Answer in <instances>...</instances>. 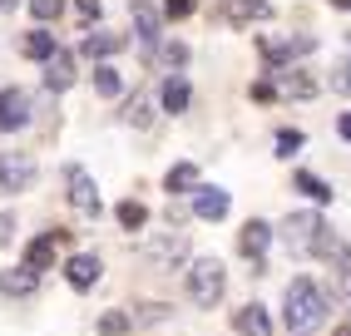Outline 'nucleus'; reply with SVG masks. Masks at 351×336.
Wrapping results in <instances>:
<instances>
[{"label":"nucleus","instance_id":"f257e3e1","mask_svg":"<svg viewBox=\"0 0 351 336\" xmlns=\"http://www.w3.org/2000/svg\"><path fill=\"white\" fill-rule=\"evenodd\" d=\"M282 322L297 336H307V331H317L326 322V292L312 277H292L287 282V292H282Z\"/></svg>","mask_w":351,"mask_h":336},{"label":"nucleus","instance_id":"f03ea898","mask_svg":"<svg viewBox=\"0 0 351 336\" xmlns=\"http://www.w3.org/2000/svg\"><path fill=\"white\" fill-rule=\"evenodd\" d=\"M282 243H287V252H297V257H307V252H317V257H326L337 248V237L322 228V213H292V218L282 223Z\"/></svg>","mask_w":351,"mask_h":336},{"label":"nucleus","instance_id":"7ed1b4c3","mask_svg":"<svg viewBox=\"0 0 351 336\" xmlns=\"http://www.w3.org/2000/svg\"><path fill=\"white\" fill-rule=\"evenodd\" d=\"M228 292V272H223V262L218 257H193L189 262V297L198 307H218Z\"/></svg>","mask_w":351,"mask_h":336},{"label":"nucleus","instance_id":"20e7f679","mask_svg":"<svg viewBox=\"0 0 351 336\" xmlns=\"http://www.w3.org/2000/svg\"><path fill=\"white\" fill-rule=\"evenodd\" d=\"M257 55H263L267 64L307 60V55H317V35H263L257 40Z\"/></svg>","mask_w":351,"mask_h":336},{"label":"nucleus","instance_id":"39448f33","mask_svg":"<svg viewBox=\"0 0 351 336\" xmlns=\"http://www.w3.org/2000/svg\"><path fill=\"white\" fill-rule=\"evenodd\" d=\"M64 183H69V208L80 213V218H99V183H95V173L89 168H80V163H69L64 168Z\"/></svg>","mask_w":351,"mask_h":336},{"label":"nucleus","instance_id":"423d86ee","mask_svg":"<svg viewBox=\"0 0 351 336\" xmlns=\"http://www.w3.org/2000/svg\"><path fill=\"white\" fill-rule=\"evenodd\" d=\"M35 178L40 168L30 154H15V149L0 154V193H25V188H35Z\"/></svg>","mask_w":351,"mask_h":336},{"label":"nucleus","instance_id":"0eeeda50","mask_svg":"<svg viewBox=\"0 0 351 336\" xmlns=\"http://www.w3.org/2000/svg\"><path fill=\"white\" fill-rule=\"evenodd\" d=\"M272 237H277V228L263 223V218H252V223L238 232V248H243V257H252V272H267L263 257H267V248H272Z\"/></svg>","mask_w":351,"mask_h":336},{"label":"nucleus","instance_id":"6e6552de","mask_svg":"<svg viewBox=\"0 0 351 336\" xmlns=\"http://www.w3.org/2000/svg\"><path fill=\"white\" fill-rule=\"evenodd\" d=\"M40 64H45V89H50V94H64L69 84L80 80V75H75V55H69V50H60V45H55V50L45 55Z\"/></svg>","mask_w":351,"mask_h":336},{"label":"nucleus","instance_id":"1a4fd4ad","mask_svg":"<svg viewBox=\"0 0 351 336\" xmlns=\"http://www.w3.org/2000/svg\"><path fill=\"white\" fill-rule=\"evenodd\" d=\"M267 75L277 84V94H292V99H312L317 94V80L307 69H292V64H267Z\"/></svg>","mask_w":351,"mask_h":336},{"label":"nucleus","instance_id":"9d476101","mask_svg":"<svg viewBox=\"0 0 351 336\" xmlns=\"http://www.w3.org/2000/svg\"><path fill=\"white\" fill-rule=\"evenodd\" d=\"M30 124V94L25 89H0V134H15Z\"/></svg>","mask_w":351,"mask_h":336},{"label":"nucleus","instance_id":"9b49d317","mask_svg":"<svg viewBox=\"0 0 351 336\" xmlns=\"http://www.w3.org/2000/svg\"><path fill=\"white\" fill-rule=\"evenodd\" d=\"M129 15H134V35H138V45H144V50L154 55V45L163 40V15L149 5V0H134Z\"/></svg>","mask_w":351,"mask_h":336},{"label":"nucleus","instance_id":"f8f14e48","mask_svg":"<svg viewBox=\"0 0 351 336\" xmlns=\"http://www.w3.org/2000/svg\"><path fill=\"white\" fill-rule=\"evenodd\" d=\"M99 277H104V262H99L95 252H75V257L64 262V282L75 287V292H89Z\"/></svg>","mask_w":351,"mask_h":336},{"label":"nucleus","instance_id":"ddd939ff","mask_svg":"<svg viewBox=\"0 0 351 336\" xmlns=\"http://www.w3.org/2000/svg\"><path fill=\"white\" fill-rule=\"evenodd\" d=\"M228 208H232V198H228V188H193V218L198 223H218V218H228Z\"/></svg>","mask_w":351,"mask_h":336},{"label":"nucleus","instance_id":"4468645a","mask_svg":"<svg viewBox=\"0 0 351 336\" xmlns=\"http://www.w3.org/2000/svg\"><path fill=\"white\" fill-rule=\"evenodd\" d=\"M267 15H272L267 0H218L223 25H252V20H267Z\"/></svg>","mask_w":351,"mask_h":336},{"label":"nucleus","instance_id":"2eb2a0df","mask_svg":"<svg viewBox=\"0 0 351 336\" xmlns=\"http://www.w3.org/2000/svg\"><path fill=\"white\" fill-rule=\"evenodd\" d=\"M124 45H129V40H124L119 30H89V35L80 40V55H84V60H109V55H119Z\"/></svg>","mask_w":351,"mask_h":336},{"label":"nucleus","instance_id":"dca6fc26","mask_svg":"<svg viewBox=\"0 0 351 336\" xmlns=\"http://www.w3.org/2000/svg\"><path fill=\"white\" fill-rule=\"evenodd\" d=\"M0 292L5 297H35L40 292V272H30L25 262H20V267H0Z\"/></svg>","mask_w":351,"mask_h":336},{"label":"nucleus","instance_id":"f3484780","mask_svg":"<svg viewBox=\"0 0 351 336\" xmlns=\"http://www.w3.org/2000/svg\"><path fill=\"white\" fill-rule=\"evenodd\" d=\"M55 232H40V237H30L25 243V252H20V262H25L30 272H45V267H55Z\"/></svg>","mask_w":351,"mask_h":336},{"label":"nucleus","instance_id":"a211bd4d","mask_svg":"<svg viewBox=\"0 0 351 336\" xmlns=\"http://www.w3.org/2000/svg\"><path fill=\"white\" fill-rule=\"evenodd\" d=\"M232 326H238V336H272V317H267V307H238V317H232Z\"/></svg>","mask_w":351,"mask_h":336},{"label":"nucleus","instance_id":"6ab92c4d","mask_svg":"<svg viewBox=\"0 0 351 336\" xmlns=\"http://www.w3.org/2000/svg\"><path fill=\"white\" fill-rule=\"evenodd\" d=\"M183 252H189V237L183 232H163L149 243V257L158 262V267H173V262H183Z\"/></svg>","mask_w":351,"mask_h":336},{"label":"nucleus","instance_id":"aec40b11","mask_svg":"<svg viewBox=\"0 0 351 336\" xmlns=\"http://www.w3.org/2000/svg\"><path fill=\"white\" fill-rule=\"evenodd\" d=\"M189 99H193V89H189V80H183V75H169V80H163V94H158L163 114H189Z\"/></svg>","mask_w":351,"mask_h":336},{"label":"nucleus","instance_id":"412c9836","mask_svg":"<svg viewBox=\"0 0 351 336\" xmlns=\"http://www.w3.org/2000/svg\"><path fill=\"white\" fill-rule=\"evenodd\" d=\"M198 183H203L198 163H173L169 173H163V188H169V198H183V193H193Z\"/></svg>","mask_w":351,"mask_h":336},{"label":"nucleus","instance_id":"4be33fe9","mask_svg":"<svg viewBox=\"0 0 351 336\" xmlns=\"http://www.w3.org/2000/svg\"><path fill=\"white\" fill-rule=\"evenodd\" d=\"M292 188H297V193H307L312 203H332L337 198V188L326 178H317V173H307V168H297V173H292Z\"/></svg>","mask_w":351,"mask_h":336},{"label":"nucleus","instance_id":"5701e85b","mask_svg":"<svg viewBox=\"0 0 351 336\" xmlns=\"http://www.w3.org/2000/svg\"><path fill=\"white\" fill-rule=\"evenodd\" d=\"M55 30H30L25 40H20V55H25V60H45V55H50L55 50Z\"/></svg>","mask_w":351,"mask_h":336},{"label":"nucleus","instance_id":"b1692460","mask_svg":"<svg viewBox=\"0 0 351 336\" xmlns=\"http://www.w3.org/2000/svg\"><path fill=\"white\" fill-rule=\"evenodd\" d=\"M114 218H119V228H124V232H138V228L149 223V208L138 203V198H124L119 208H114Z\"/></svg>","mask_w":351,"mask_h":336},{"label":"nucleus","instance_id":"393cba45","mask_svg":"<svg viewBox=\"0 0 351 336\" xmlns=\"http://www.w3.org/2000/svg\"><path fill=\"white\" fill-rule=\"evenodd\" d=\"M99 336H134V317L124 307H109L104 317H99Z\"/></svg>","mask_w":351,"mask_h":336},{"label":"nucleus","instance_id":"a878e982","mask_svg":"<svg viewBox=\"0 0 351 336\" xmlns=\"http://www.w3.org/2000/svg\"><path fill=\"white\" fill-rule=\"evenodd\" d=\"M154 60H158L163 69H173V75H178V69L189 64V45H183V40H169V45H154Z\"/></svg>","mask_w":351,"mask_h":336},{"label":"nucleus","instance_id":"bb28decb","mask_svg":"<svg viewBox=\"0 0 351 336\" xmlns=\"http://www.w3.org/2000/svg\"><path fill=\"white\" fill-rule=\"evenodd\" d=\"M124 119H129L134 129H154V99H144V94H138V99H129Z\"/></svg>","mask_w":351,"mask_h":336},{"label":"nucleus","instance_id":"cd10ccee","mask_svg":"<svg viewBox=\"0 0 351 336\" xmlns=\"http://www.w3.org/2000/svg\"><path fill=\"white\" fill-rule=\"evenodd\" d=\"M272 143H277V149H272L277 158H292V154H302L307 134H302V129H277V139H272Z\"/></svg>","mask_w":351,"mask_h":336},{"label":"nucleus","instance_id":"c85d7f7f","mask_svg":"<svg viewBox=\"0 0 351 336\" xmlns=\"http://www.w3.org/2000/svg\"><path fill=\"white\" fill-rule=\"evenodd\" d=\"M124 89L119 80V69H109V64H95V94H104V99H114V94Z\"/></svg>","mask_w":351,"mask_h":336},{"label":"nucleus","instance_id":"c756f323","mask_svg":"<svg viewBox=\"0 0 351 336\" xmlns=\"http://www.w3.org/2000/svg\"><path fill=\"white\" fill-rule=\"evenodd\" d=\"M30 15L40 20V25H50V20L64 15V0H30Z\"/></svg>","mask_w":351,"mask_h":336},{"label":"nucleus","instance_id":"7c9ffc66","mask_svg":"<svg viewBox=\"0 0 351 336\" xmlns=\"http://www.w3.org/2000/svg\"><path fill=\"white\" fill-rule=\"evenodd\" d=\"M332 89H337V94H351V60L332 69Z\"/></svg>","mask_w":351,"mask_h":336},{"label":"nucleus","instance_id":"2f4dec72","mask_svg":"<svg viewBox=\"0 0 351 336\" xmlns=\"http://www.w3.org/2000/svg\"><path fill=\"white\" fill-rule=\"evenodd\" d=\"M247 94H252L257 104H272V99H277V84H272V80H257V84H252Z\"/></svg>","mask_w":351,"mask_h":336},{"label":"nucleus","instance_id":"473e14b6","mask_svg":"<svg viewBox=\"0 0 351 336\" xmlns=\"http://www.w3.org/2000/svg\"><path fill=\"white\" fill-rule=\"evenodd\" d=\"M189 10H193V0H163V15H169V20H183Z\"/></svg>","mask_w":351,"mask_h":336},{"label":"nucleus","instance_id":"72a5a7b5","mask_svg":"<svg viewBox=\"0 0 351 336\" xmlns=\"http://www.w3.org/2000/svg\"><path fill=\"white\" fill-rule=\"evenodd\" d=\"M75 5H80V15L89 20V25H95V20H99V10H104V0H75Z\"/></svg>","mask_w":351,"mask_h":336},{"label":"nucleus","instance_id":"f704fd0d","mask_svg":"<svg viewBox=\"0 0 351 336\" xmlns=\"http://www.w3.org/2000/svg\"><path fill=\"white\" fill-rule=\"evenodd\" d=\"M15 237V213H0V248Z\"/></svg>","mask_w":351,"mask_h":336},{"label":"nucleus","instance_id":"c9c22d12","mask_svg":"<svg viewBox=\"0 0 351 336\" xmlns=\"http://www.w3.org/2000/svg\"><path fill=\"white\" fill-rule=\"evenodd\" d=\"M337 134H341V139H346V143H351V109H346V114H341V119H337Z\"/></svg>","mask_w":351,"mask_h":336},{"label":"nucleus","instance_id":"e433bc0d","mask_svg":"<svg viewBox=\"0 0 351 336\" xmlns=\"http://www.w3.org/2000/svg\"><path fill=\"white\" fill-rule=\"evenodd\" d=\"M15 5H20V0H0V10H15Z\"/></svg>","mask_w":351,"mask_h":336},{"label":"nucleus","instance_id":"4c0bfd02","mask_svg":"<svg viewBox=\"0 0 351 336\" xmlns=\"http://www.w3.org/2000/svg\"><path fill=\"white\" fill-rule=\"evenodd\" d=\"M332 5H337V10H351V0H332Z\"/></svg>","mask_w":351,"mask_h":336},{"label":"nucleus","instance_id":"58836bf2","mask_svg":"<svg viewBox=\"0 0 351 336\" xmlns=\"http://www.w3.org/2000/svg\"><path fill=\"white\" fill-rule=\"evenodd\" d=\"M332 336H351V326H337V331H332Z\"/></svg>","mask_w":351,"mask_h":336},{"label":"nucleus","instance_id":"ea45409f","mask_svg":"<svg viewBox=\"0 0 351 336\" xmlns=\"http://www.w3.org/2000/svg\"><path fill=\"white\" fill-rule=\"evenodd\" d=\"M346 45H351V30H346Z\"/></svg>","mask_w":351,"mask_h":336}]
</instances>
